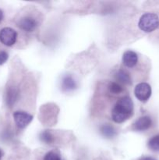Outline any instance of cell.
<instances>
[{
	"instance_id": "11",
	"label": "cell",
	"mask_w": 159,
	"mask_h": 160,
	"mask_svg": "<svg viewBox=\"0 0 159 160\" xmlns=\"http://www.w3.org/2000/svg\"><path fill=\"white\" fill-rule=\"evenodd\" d=\"M100 131H101V134L104 137H105L106 138H114L116 135L115 129L109 124H105L101 126V128H100Z\"/></svg>"
},
{
	"instance_id": "7",
	"label": "cell",
	"mask_w": 159,
	"mask_h": 160,
	"mask_svg": "<svg viewBox=\"0 0 159 160\" xmlns=\"http://www.w3.org/2000/svg\"><path fill=\"white\" fill-rule=\"evenodd\" d=\"M137 62H138V56L135 52L131 50L125 52L123 56V62L126 67L132 68L137 65Z\"/></svg>"
},
{
	"instance_id": "5",
	"label": "cell",
	"mask_w": 159,
	"mask_h": 160,
	"mask_svg": "<svg viewBox=\"0 0 159 160\" xmlns=\"http://www.w3.org/2000/svg\"><path fill=\"white\" fill-rule=\"evenodd\" d=\"M13 119L16 125L20 129H23L32 121L33 116L26 112L17 111L13 113Z\"/></svg>"
},
{
	"instance_id": "4",
	"label": "cell",
	"mask_w": 159,
	"mask_h": 160,
	"mask_svg": "<svg viewBox=\"0 0 159 160\" xmlns=\"http://www.w3.org/2000/svg\"><path fill=\"white\" fill-rule=\"evenodd\" d=\"M151 88L147 83H140L134 89V95L136 98L140 102H146L151 95Z\"/></svg>"
},
{
	"instance_id": "17",
	"label": "cell",
	"mask_w": 159,
	"mask_h": 160,
	"mask_svg": "<svg viewBox=\"0 0 159 160\" xmlns=\"http://www.w3.org/2000/svg\"><path fill=\"white\" fill-rule=\"evenodd\" d=\"M9 58V55L6 52L0 51V65H2L7 61Z\"/></svg>"
},
{
	"instance_id": "3",
	"label": "cell",
	"mask_w": 159,
	"mask_h": 160,
	"mask_svg": "<svg viewBox=\"0 0 159 160\" xmlns=\"http://www.w3.org/2000/svg\"><path fill=\"white\" fill-rule=\"evenodd\" d=\"M17 33L11 28H4L0 31V42L6 46H12L16 43Z\"/></svg>"
},
{
	"instance_id": "15",
	"label": "cell",
	"mask_w": 159,
	"mask_h": 160,
	"mask_svg": "<svg viewBox=\"0 0 159 160\" xmlns=\"http://www.w3.org/2000/svg\"><path fill=\"white\" fill-rule=\"evenodd\" d=\"M108 90L113 95H118L123 92V88L118 83L111 82L108 85Z\"/></svg>"
},
{
	"instance_id": "18",
	"label": "cell",
	"mask_w": 159,
	"mask_h": 160,
	"mask_svg": "<svg viewBox=\"0 0 159 160\" xmlns=\"http://www.w3.org/2000/svg\"><path fill=\"white\" fill-rule=\"evenodd\" d=\"M2 19H3V12H2V10L0 9V22L2 20Z\"/></svg>"
},
{
	"instance_id": "12",
	"label": "cell",
	"mask_w": 159,
	"mask_h": 160,
	"mask_svg": "<svg viewBox=\"0 0 159 160\" xmlns=\"http://www.w3.org/2000/svg\"><path fill=\"white\" fill-rule=\"evenodd\" d=\"M17 90L14 88H9L6 93V102L9 106H12L17 100Z\"/></svg>"
},
{
	"instance_id": "8",
	"label": "cell",
	"mask_w": 159,
	"mask_h": 160,
	"mask_svg": "<svg viewBox=\"0 0 159 160\" xmlns=\"http://www.w3.org/2000/svg\"><path fill=\"white\" fill-rule=\"evenodd\" d=\"M152 125V120L148 116L140 117L134 123V129L137 131H144L149 129Z\"/></svg>"
},
{
	"instance_id": "6",
	"label": "cell",
	"mask_w": 159,
	"mask_h": 160,
	"mask_svg": "<svg viewBox=\"0 0 159 160\" xmlns=\"http://www.w3.org/2000/svg\"><path fill=\"white\" fill-rule=\"evenodd\" d=\"M19 28L26 32H32L37 27V21L32 17H25L20 19L18 23Z\"/></svg>"
},
{
	"instance_id": "13",
	"label": "cell",
	"mask_w": 159,
	"mask_h": 160,
	"mask_svg": "<svg viewBox=\"0 0 159 160\" xmlns=\"http://www.w3.org/2000/svg\"><path fill=\"white\" fill-rule=\"evenodd\" d=\"M39 138H40L41 142H42L45 144H47V145L52 144L55 141L54 136L52 135V134L49 131H42L40 134Z\"/></svg>"
},
{
	"instance_id": "16",
	"label": "cell",
	"mask_w": 159,
	"mask_h": 160,
	"mask_svg": "<svg viewBox=\"0 0 159 160\" xmlns=\"http://www.w3.org/2000/svg\"><path fill=\"white\" fill-rule=\"evenodd\" d=\"M44 160H61L60 155L54 151L48 152L44 157Z\"/></svg>"
},
{
	"instance_id": "9",
	"label": "cell",
	"mask_w": 159,
	"mask_h": 160,
	"mask_svg": "<svg viewBox=\"0 0 159 160\" xmlns=\"http://www.w3.org/2000/svg\"><path fill=\"white\" fill-rule=\"evenodd\" d=\"M76 88V83L75 80L70 75H66L62 78V88L65 92H71Z\"/></svg>"
},
{
	"instance_id": "19",
	"label": "cell",
	"mask_w": 159,
	"mask_h": 160,
	"mask_svg": "<svg viewBox=\"0 0 159 160\" xmlns=\"http://www.w3.org/2000/svg\"><path fill=\"white\" fill-rule=\"evenodd\" d=\"M143 160H156V159H154V158H151V157H146V158H144Z\"/></svg>"
},
{
	"instance_id": "1",
	"label": "cell",
	"mask_w": 159,
	"mask_h": 160,
	"mask_svg": "<svg viewBox=\"0 0 159 160\" xmlns=\"http://www.w3.org/2000/svg\"><path fill=\"white\" fill-rule=\"evenodd\" d=\"M133 112V102L129 97L120 98L112 110V118L115 123H121L127 120Z\"/></svg>"
},
{
	"instance_id": "10",
	"label": "cell",
	"mask_w": 159,
	"mask_h": 160,
	"mask_svg": "<svg viewBox=\"0 0 159 160\" xmlns=\"http://www.w3.org/2000/svg\"><path fill=\"white\" fill-rule=\"evenodd\" d=\"M115 78L117 79V81H118L119 82L123 83V84H132V81H131L130 76H129V73L124 70H118L117 73H115Z\"/></svg>"
},
{
	"instance_id": "20",
	"label": "cell",
	"mask_w": 159,
	"mask_h": 160,
	"mask_svg": "<svg viewBox=\"0 0 159 160\" xmlns=\"http://www.w3.org/2000/svg\"><path fill=\"white\" fill-rule=\"evenodd\" d=\"M1 157H2V152L1 150H0V159H1Z\"/></svg>"
},
{
	"instance_id": "2",
	"label": "cell",
	"mask_w": 159,
	"mask_h": 160,
	"mask_svg": "<svg viewBox=\"0 0 159 160\" xmlns=\"http://www.w3.org/2000/svg\"><path fill=\"white\" fill-rule=\"evenodd\" d=\"M138 26L142 31L150 33L154 31L159 27V17L157 14L147 12L140 17Z\"/></svg>"
},
{
	"instance_id": "14",
	"label": "cell",
	"mask_w": 159,
	"mask_h": 160,
	"mask_svg": "<svg viewBox=\"0 0 159 160\" xmlns=\"http://www.w3.org/2000/svg\"><path fill=\"white\" fill-rule=\"evenodd\" d=\"M148 148L154 152H159V134L154 136L148 141Z\"/></svg>"
}]
</instances>
